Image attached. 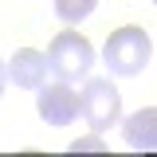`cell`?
I'll return each instance as SVG.
<instances>
[{
	"label": "cell",
	"mask_w": 157,
	"mask_h": 157,
	"mask_svg": "<svg viewBox=\"0 0 157 157\" xmlns=\"http://www.w3.org/2000/svg\"><path fill=\"white\" fill-rule=\"evenodd\" d=\"M153 55V43H149V32L137 28V24H122L118 32L106 36V47H102V59L110 67V75H141V67Z\"/></svg>",
	"instance_id": "cell-1"
},
{
	"label": "cell",
	"mask_w": 157,
	"mask_h": 157,
	"mask_svg": "<svg viewBox=\"0 0 157 157\" xmlns=\"http://www.w3.org/2000/svg\"><path fill=\"white\" fill-rule=\"evenodd\" d=\"M90 63H94V47H90V39L78 36V32H59V36L51 39V47H47V71H51L59 82H78V78H86Z\"/></svg>",
	"instance_id": "cell-2"
},
{
	"label": "cell",
	"mask_w": 157,
	"mask_h": 157,
	"mask_svg": "<svg viewBox=\"0 0 157 157\" xmlns=\"http://www.w3.org/2000/svg\"><path fill=\"white\" fill-rule=\"evenodd\" d=\"M78 102H82V118L90 122L94 134H106L114 122H122V94L110 78H86Z\"/></svg>",
	"instance_id": "cell-3"
},
{
	"label": "cell",
	"mask_w": 157,
	"mask_h": 157,
	"mask_svg": "<svg viewBox=\"0 0 157 157\" xmlns=\"http://www.w3.org/2000/svg\"><path fill=\"white\" fill-rule=\"evenodd\" d=\"M36 110L39 118L47 122V126H67V122H75L78 114H82V102H78V94L71 90V82H43L36 94Z\"/></svg>",
	"instance_id": "cell-4"
},
{
	"label": "cell",
	"mask_w": 157,
	"mask_h": 157,
	"mask_svg": "<svg viewBox=\"0 0 157 157\" xmlns=\"http://www.w3.org/2000/svg\"><path fill=\"white\" fill-rule=\"evenodd\" d=\"M47 55L43 51H36V47H20L16 55L8 59V78L16 82V86H24V90H39L43 82H47Z\"/></svg>",
	"instance_id": "cell-5"
},
{
	"label": "cell",
	"mask_w": 157,
	"mask_h": 157,
	"mask_svg": "<svg viewBox=\"0 0 157 157\" xmlns=\"http://www.w3.org/2000/svg\"><path fill=\"white\" fill-rule=\"evenodd\" d=\"M122 137L130 149H141V153H153L157 149V106H141L134 114L122 118Z\"/></svg>",
	"instance_id": "cell-6"
},
{
	"label": "cell",
	"mask_w": 157,
	"mask_h": 157,
	"mask_svg": "<svg viewBox=\"0 0 157 157\" xmlns=\"http://www.w3.org/2000/svg\"><path fill=\"white\" fill-rule=\"evenodd\" d=\"M98 8V0H55V16L63 24H82Z\"/></svg>",
	"instance_id": "cell-7"
},
{
	"label": "cell",
	"mask_w": 157,
	"mask_h": 157,
	"mask_svg": "<svg viewBox=\"0 0 157 157\" xmlns=\"http://www.w3.org/2000/svg\"><path fill=\"white\" fill-rule=\"evenodd\" d=\"M71 149H75V153H82V149H106V145H102V137H98V134H90V137L71 141Z\"/></svg>",
	"instance_id": "cell-8"
},
{
	"label": "cell",
	"mask_w": 157,
	"mask_h": 157,
	"mask_svg": "<svg viewBox=\"0 0 157 157\" xmlns=\"http://www.w3.org/2000/svg\"><path fill=\"white\" fill-rule=\"evenodd\" d=\"M4 82H8V63L0 59V94H4Z\"/></svg>",
	"instance_id": "cell-9"
},
{
	"label": "cell",
	"mask_w": 157,
	"mask_h": 157,
	"mask_svg": "<svg viewBox=\"0 0 157 157\" xmlns=\"http://www.w3.org/2000/svg\"><path fill=\"white\" fill-rule=\"evenodd\" d=\"M153 4H157V0H153Z\"/></svg>",
	"instance_id": "cell-10"
}]
</instances>
